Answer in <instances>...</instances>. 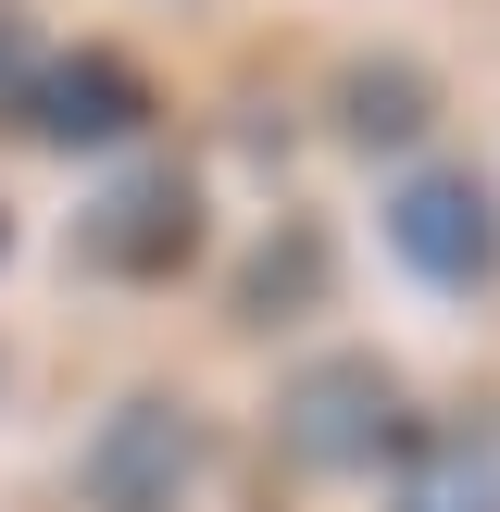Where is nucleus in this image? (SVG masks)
I'll list each match as a JSON object with an SVG mask.
<instances>
[{"instance_id": "obj_1", "label": "nucleus", "mask_w": 500, "mask_h": 512, "mask_svg": "<svg viewBox=\"0 0 500 512\" xmlns=\"http://www.w3.org/2000/svg\"><path fill=\"white\" fill-rule=\"evenodd\" d=\"M425 438V400L388 350H300L263 388V450L288 488H388Z\"/></svg>"}, {"instance_id": "obj_2", "label": "nucleus", "mask_w": 500, "mask_h": 512, "mask_svg": "<svg viewBox=\"0 0 500 512\" xmlns=\"http://www.w3.org/2000/svg\"><path fill=\"white\" fill-rule=\"evenodd\" d=\"M63 250H75L88 288L163 300V288H188V275L213 263V188H200V163H175V150H125L63 213Z\"/></svg>"}, {"instance_id": "obj_3", "label": "nucleus", "mask_w": 500, "mask_h": 512, "mask_svg": "<svg viewBox=\"0 0 500 512\" xmlns=\"http://www.w3.org/2000/svg\"><path fill=\"white\" fill-rule=\"evenodd\" d=\"M375 250H388L400 288L438 300V313L500 300V175L475 163V150H425V163L375 175Z\"/></svg>"}, {"instance_id": "obj_4", "label": "nucleus", "mask_w": 500, "mask_h": 512, "mask_svg": "<svg viewBox=\"0 0 500 512\" xmlns=\"http://www.w3.org/2000/svg\"><path fill=\"white\" fill-rule=\"evenodd\" d=\"M213 475H225V425L163 375L113 388L88 413V438H75V500L88 512H200Z\"/></svg>"}, {"instance_id": "obj_5", "label": "nucleus", "mask_w": 500, "mask_h": 512, "mask_svg": "<svg viewBox=\"0 0 500 512\" xmlns=\"http://www.w3.org/2000/svg\"><path fill=\"white\" fill-rule=\"evenodd\" d=\"M0 125L25 150H50V163H125L163 125V75L138 50H113V38H63V50L25 63V88L0 100Z\"/></svg>"}, {"instance_id": "obj_6", "label": "nucleus", "mask_w": 500, "mask_h": 512, "mask_svg": "<svg viewBox=\"0 0 500 512\" xmlns=\"http://www.w3.org/2000/svg\"><path fill=\"white\" fill-rule=\"evenodd\" d=\"M313 125L350 150V163L400 175V163H425V150H438V125H450V75L425 63V50H350V63H325Z\"/></svg>"}, {"instance_id": "obj_7", "label": "nucleus", "mask_w": 500, "mask_h": 512, "mask_svg": "<svg viewBox=\"0 0 500 512\" xmlns=\"http://www.w3.org/2000/svg\"><path fill=\"white\" fill-rule=\"evenodd\" d=\"M325 300H338V213L275 200L225 263V338H300Z\"/></svg>"}, {"instance_id": "obj_8", "label": "nucleus", "mask_w": 500, "mask_h": 512, "mask_svg": "<svg viewBox=\"0 0 500 512\" xmlns=\"http://www.w3.org/2000/svg\"><path fill=\"white\" fill-rule=\"evenodd\" d=\"M388 512H500V413H425L400 475L375 488Z\"/></svg>"}, {"instance_id": "obj_9", "label": "nucleus", "mask_w": 500, "mask_h": 512, "mask_svg": "<svg viewBox=\"0 0 500 512\" xmlns=\"http://www.w3.org/2000/svg\"><path fill=\"white\" fill-rule=\"evenodd\" d=\"M38 50H50V38H38V13H25V0H0V100L25 88V63H38Z\"/></svg>"}, {"instance_id": "obj_10", "label": "nucleus", "mask_w": 500, "mask_h": 512, "mask_svg": "<svg viewBox=\"0 0 500 512\" xmlns=\"http://www.w3.org/2000/svg\"><path fill=\"white\" fill-rule=\"evenodd\" d=\"M0 263H13V213H0Z\"/></svg>"}]
</instances>
